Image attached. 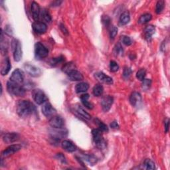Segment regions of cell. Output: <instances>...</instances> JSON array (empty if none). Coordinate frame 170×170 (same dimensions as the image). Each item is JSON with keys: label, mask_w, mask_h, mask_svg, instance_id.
<instances>
[{"label": "cell", "mask_w": 170, "mask_h": 170, "mask_svg": "<svg viewBox=\"0 0 170 170\" xmlns=\"http://www.w3.org/2000/svg\"><path fill=\"white\" fill-rule=\"evenodd\" d=\"M151 84V81L150 79H144L142 81V88L144 90H147L150 88Z\"/></svg>", "instance_id": "obj_35"}, {"label": "cell", "mask_w": 170, "mask_h": 170, "mask_svg": "<svg viewBox=\"0 0 170 170\" xmlns=\"http://www.w3.org/2000/svg\"><path fill=\"white\" fill-rule=\"evenodd\" d=\"M32 96L37 104H42L45 103L47 100V97L45 93L40 89H35L33 90Z\"/></svg>", "instance_id": "obj_5"}, {"label": "cell", "mask_w": 170, "mask_h": 170, "mask_svg": "<svg viewBox=\"0 0 170 170\" xmlns=\"http://www.w3.org/2000/svg\"><path fill=\"white\" fill-rule=\"evenodd\" d=\"M110 126H111V128H113L114 129H117V128H119V126L118 124V123H117V122H116V121L112 122L110 124Z\"/></svg>", "instance_id": "obj_44"}, {"label": "cell", "mask_w": 170, "mask_h": 170, "mask_svg": "<svg viewBox=\"0 0 170 170\" xmlns=\"http://www.w3.org/2000/svg\"><path fill=\"white\" fill-rule=\"evenodd\" d=\"M31 12H32L33 18V19L36 21H38L39 16H40V13H41V9H40V7H39V4L37 2H32Z\"/></svg>", "instance_id": "obj_18"}, {"label": "cell", "mask_w": 170, "mask_h": 170, "mask_svg": "<svg viewBox=\"0 0 170 170\" xmlns=\"http://www.w3.org/2000/svg\"><path fill=\"white\" fill-rule=\"evenodd\" d=\"M95 121L96 124L98 125V126H99V129L102 130V132H108V126L105 124H104L102 121H100L99 119L96 118V119H95Z\"/></svg>", "instance_id": "obj_32"}, {"label": "cell", "mask_w": 170, "mask_h": 170, "mask_svg": "<svg viewBox=\"0 0 170 170\" xmlns=\"http://www.w3.org/2000/svg\"><path fill=\"white\" fill-rule=\"evenodd\" d=\"M142 96L138 92H134L130 97V102L133 106H138L142 102Z\"/></svg>", "instance_id": "obj_16"}, {"label": "cell", "mask_w": 170, "mask_h": 170, "mask_svg": "<svg viewBox=\"0 0 170 170\" xmlns=\"http://www.w3.org/2000/svg\"><path fill=\"white\" fill-rule=\"evenodd\" d=\"M102 23L104 24V25H106V26H108L110 23V19L108 16H104L102 17Z\"/></svg>", "instance_id": "obj_41"}, {"label": "cell", "mask_w": 170, "mask_h": 170, "mask_svg": "<svg viewBox=\"0 0 170 170\" xmlns=\"http://www.w3.org/2000/svg\"><path fill=\"white\" fill-rule=\"evenodd\" d=\"M122 42H123V43H124V45H127V46L130 45L132 43L131 38L128 37V36H124V37H123V38H122Z\"/></svg>", "instance_id": "obj_40"}, {"label": "cell", "mask_w": 170, "mask_h": 170, "mask_svg": "<svg viewBox=\"0 0 170 170\" xmlns=\"http://www.w3.org/2000/svg\"><path fill=\"white\" fill-rule=\"evenodd\" d=\"M67 75L70 80L72 81H82L83 78H84L83 75L77 69L70 72L69 73L67 74Z\"/></svg>", "instance_id": "obj_20"}, {"label": "cell", "mask_w": 170, "mask_h": 170, "mask_svg": "<svg viewBox=\"0 0 170 170\" xmlns=\"http://www.w3.org/2000/svg\"><path fill=\"white\" fill-rule=\"evenodd\" d=\"M19 139V135L17 133H6L3 136V142L6 144H12Z\"/></svg>", "instance_id": "obj_14"}, {"label": "cell", "mask_w": 170, "mask_h": 170, "mask_svg": "<svg viewBox=\"0 0 170 170\" xmlns=\"http://www.w3.org/2000/svg\"><path fill=\"white\" fill-rule=\"evenodd\" d=\"M49 50L41 43L38 42L35 45V55L38 59H44L48 56Z\"/></svg>", "instance_id": "obj_4"}, {"label": "cell", "mask_w": 170, "mask_h": 170, "mask_svg": "<svg viewBox=\"0 0 170 170\" xmlns=\"http://www.w3.org/2000/svg\"><path fill=\"white\" fill-rule=\"evenodd\" d=\"M117 34H118V28L114 26L112 27L110 31V36L111 39H114Z\"/></svg>", "instance_id": "obj_39"}, {"label": "cell", "mask_w": 170, "mask_h": 170, "mask_svg": "<svg viewBox=\"0 0 170 170\" xmlns=\"http://www.w3.org/2000/svg\"><path fill=\"white\" fill-rule=\"evenodd\" d=\"M24 69L29 75L33 77H38L42 73L40 68L30 64H25L24 65Z\"/></svg>", "instance_id": "obj_8"}, {"label": "cell", "mask_w": 170, "mask_h": 170, "mask_svg": "<svg viewBox=\"0 0 170 170\" xmlns=\"http://www.w3.org/2000/svg\"><path fill=\"white\" fill-rule=\"evenodd\" d=\"M13 58L14 60L17 62L19 61L22 57V49H21V45L18 40H14L13 42Z\"/></svg>", "instance_id": "obj_7"}, {"label": "cell", "mask_w": 170, "mask_h": 170, "mask_svg": "<svg viewBox=\"0 0 170 170\" xmlns=\"http://www.w3.org/2000/svg\"><path fill=\"white\" fill-rule=\"evenodd\" d=\"M40 15L43 19L46 21V22H47V23L50 22V21H51V16H50V14L49 13V12L47 10L45 9H43L41 12Z\"/></svg>", "instance_id": "obj_30"}, {"label": "cell", "mask_w": 170, "mask_h": 170, "mask_svg": "<svg viewBox=\"0 0 170 170\" xmlns=\"http://www.w3.org/2000/svg\"><path fill=\"white\" fill-rule=\"evenodd\" d=\"M61 146L63 149L68 152H74L77 150V147L75 144L69 140H64L61 144Z\"/></svg>", "instance_id": "obj_19"}, {"label": "cell", "mask_w": 170, "mask_h": 170, "mask_svg": "<svg viewBox=\"0 0 170 170\" xmlns=\"http://www.w3.org/2000/svg\"><path fill=\"white\" fill-rule=\"evenodd\" d=\"M75 110L79 115L81 116L83 118L88 119V120L91 118V116H90L88 113H86V112L83 109L81 106H77V107H76Z\"/></svg>", "instance_id": "obj_25"}, {"label": "cell", "mask_w": 170, "mask_h": 170, "mask_svg": "<svg viewBox=\"0 0 170 170\" xmlns=\"http://www.w3.org/2000/svg\"><path fill=\"white\" fill-rule=\"evenodd\" d=\"M151 17H152V16H151V15L150 13L144 14V15H142L140 17V19L138 20V23L140 24L147 23L151 19Z\"/></svg>", "instance_id": "obj_28"}, {"label": "cell", "mask_w": 170, "mask_h": 170, "mask_svg": "<svg viewBox=\"0 0 170 170\" xmlns=\"http://www.w3.org/2000/svg\"><path fill=\"white\" fill-rule=\"evenodd\" d=\"M7 89L9 94L17 96H23L25 94V88L19 84L8 81L7 83Z\"/></svg>", "instance_id": "obj_2"}, {"label": "cell", "mask_w": 170, "mask_h": 170, "mask_svg": "<svg viewBox=\"0 0 170 170\" xmlns=\"http://www.w3.org/2000/svg\"><path fill=\"white\" fill-rule=\"evenodd\" d=\"M95 77L98 81H99L101 82L105 83V84L112 85L113 83V79L110 77L109 76H107L106 75L102 73V72H99V73H95Z\"/></svg>", "instance_id": "obj_15"}, {"label": "cell", "mask_w": 170, "mask_h": 170, "mask_svg": "<svg viewBox=\"0 0 170 170\" xmlns=\"http://www.w3.org/2000/svg\"><path fill=\"white\" fill-rule=\"evenodd\" d=\"M165 7V2L163 0H160L156 3V7H155V12L158 14H160L164 10Z\"/></svg>", "instance_id": "obj_31"}, {"label": "cell", "mask_w": 170, "mask_h": 170, "mask_svg": "<svg viewBox=\"0 0 170 170\" xmlns=\"http://www.w3.org/2000/svg\"><path fill=\"white\" fill-rule=\"evenodd\" d=\"M35 110V106L29 100H21L17 104V113L21 117H27Z\"/></svg>", "instance_id": "obj_1"}, {"label": "cell", "mask_w": 170, "mask_h": 170, "mask_svg": "<svg viewBox=\"0 0 170 170\" xmlns=\"http://www.w3.org/2000/svg\"><path fill=\"white\" fill-rule=\"evenodd\" d=\"M88 88H89V85L88 83L81 82L76 85L75 90L77 93H81V92H86Z\"/></svg>", "instance_id": "obj_22"}, {"label": "cell", "mask_w": 170, "mask_h": 170, "mask_svg": "<svg viewBox=\"0 0 170 170\" xmlns=\"http://www.w3.org/2000/svg\"><path fill=\"white\" fill-rule=\"evenodd\" d=\"M146 75V71L144 68H142V69L139 70L136 73V78L138 80L142 81L144 79H145V77Z\"/></svg>", "instance_id": "obj_34"}, {"label": "cell", "mask_w": 170, "mask_h": 170, "mask_svg": "<svg viewBox=\"0 0 170 170\" xmlns=\"http://www.w3.org/2000/svg\"><path fill=\"white\" fill-rule=\"evenodd\" d=\"M104 92V88L101 85H96L92 89L93 95L95 96H100L102 95Z\"/></svg>", "instance_id": "obj_27"}, {"label": "cell", "mask_w": 170, "mask_h": 170, "mask_svg": "<svg viewBox=\"0 0 170 170\" xmlns=\"http://www.w3.org/2000/svg\"><path fill=\"white\" fill-rule=\"evenodd\" d=\"M57 157L62 163H66V160H65V158L62 154H58L57 155Z\"/></svg>", "instance_id": "obj_43"}, {"label": "cell", "mask_w": 170, "mask_h": 170, "mask_svg": "<svg viewBox=\"0 0 170 170\" xmlns=\"http://www.w3.org/2000/svg\"><path fill=\"white\" fill-rule=\"evenodd\" d=\"M92 135L94 142H95L97 147L100 148V149H102V148L106 147V144L105 140L104 139L102 130L99 128L94 129L92 131Z\"/></svg>", "instance_id": "obj_3"}, {"label": "cell", "mask_w": 170, "mask_h": 170, "mask_svg": "<svg viewBox=\"0 0 170 170\" xmlns=\"http://www.w3.org/2000/svg\"><path fill=\"white\" fill-rule=\"evenodd\" d=\"M32 27L33 31L38 34H43L47 30V25L41 21H35L32 25Z\"/></svg>", "instance_id": "obj_13"}, {"label": "cell", "mask_w": 170, "mask_h": 170, "mask_svg": "<svg viewBox=\"0 0 170 170\" xmlns=\"http://www.w3.org/2000/svg\"><path fill=\"white\" fill-rule=\"evenodd\" d=\"M144 167L147 170H154L155 169V164L150 159H146L144 161Z\"/></svg>", "instance_id": "obj_29"}, {"label": "cell", "mask_w": 170, "mask_h": 170, "mask_svg": "<svg viewBox=\"0 0 170 170\" xmlns=\"http://www.w3.org/2000/svg\"><path fill=\"white\" fill-rule=\"evenodd\" d=\"M60 26H61L60 27H61V30H62V31H63V33H64V34H68V30L67 29L66 27H65L64 25H63V24H61Z\"/></svg>", "instance_id": "obj_45"}, {"label": "cell", "mask_w": 170, "mask_h": 170, "mask_svg": "<svg viewBox=\"0 0 170 170\" xmlns=\"http://www.w3.org/2000/svg\"><path fill=\"white\" fill-rule=\"evenodd\" d=\"M114 99L113 96H105L102 98V100H101V106L104 112H108L110 109V108L113 104Z\"/></svg>", "instance_id": "obj_12"}, {"label": "cell", "mask_w": 170, "mask_h": 170, "mask_svg": "<svg viewBox=\"0 0 170 170\" xmlns=\"http://www.w3.org/2000/svg\"><path fill=\"white\" fill-rule=\"evenodd\" d=\"M169 124V120H168V121L165 122V132H168Z\"/></svg>", "instance_id": "obj_46"}, {"label": "cell", "mask_w": 170, "mask_h": 170, "mask_svg": "<svg viewBox=\"0 0 170 170\" xmlns=\"http://www.w3.org/2000/svg\"><path fill=\"white\" fill-rule=\"evenodd\" d=\"M110 68L112 72H116L119 69V66L116 62H115L114 61H110Z\"/></svg>", "instance_id": "obj_37"}, {"label": "cell", "mask_w": 170, "mask_h": 170, "mask_svg": "<svg viewBox=\"0 0 170 170\" xmlns=\"http://www.w3.org/2000/svg\"><path fill=\"white\" fill-rule=\"evenodd\" d=\"M88 99H89V95L88 94H85V95H82L81 96V99L82 102L86 108H88V109H92L93 108V104L88 102Z\"/></svg>", "instance_id": "obj_23"}, {"label": "cell", "mask_w": 170, "mask_h": 170, "mask_svg": "<svg viewBox=\"0 0 170 170\" xmlns=\"http://www.w3.org/2000/svg\"><path fill=\"white\" fill-rule=\"evenodd\" d=\"M132 71L131 70V68L129 67H125L124 69V72H123V76H124V78H129L130 77V75H132Z\"/></svg>", "instance_id": "obj_38"}, {"label": "cell", "mask_w": 170, "mask_h": 170, "mask_svg": "<svg viewBox=\"0 0 170 170\" xmlns=\"http://www.w3.org/2000/svg\"><path fill=\"white\" fill-rule=\"evenodd\" d=\"M12 65H11L10 60L8 57H6L2 61L1 64V74L2 76L8 75L9 72Z\"/></svg>", "instance_id": "obj_17"}, {"label": "cell", "mask_w": 170, "mask_h": 170, "mask_svg": "<svg viewBox=\"0 0 170 170\" xmlns=\"http://www.w3.org/2000/svg\"><path fill=\"white\" fill-rule=\"evenodd\" d=\"M64 61V58L63 56L58 57L57 58H53L51 61H50V64H52L53 65H56L60 63L63 62Z\"/></svg>", "instance_id": "obj_36"}, {"label": "cell", "mask_w": 170, "mask_h": 170, "mask_svg": "<svg viewBox=\"0 0 170 170\" xmlns=\"http://www.w3.org/2000/svg\"><path fill=\"white\" fill-rule=\"evenodd\" d=\"M21 149V145H19V144H13V145H11L8 147H7L5 150H3L2 153V155L3 158L9 157L11 155H13L17 152V151H19Z\"/></svg>", "instance_id": "obj_11"}, {"label": "cell", "mask_w": 170, "mask_h": 170, "mask_svg": "<svg viewBox=\"0 0 170 170\" xmlns=\"http://www.w3.org/2000/svg\"><path fill=\"white\" fill-rule=\"evenodd\" d=\"M83 158H84L85 160L88 161V163H90V164H95V163H96V161H97L96 158L95 156H94V155H92L86 154V155H85L84 156H83Z\"/></svg>", "instance_id": "obj_33"}, {"label": "cell", "mask_w": 170, "mask_h": 170, "mask_svg": "<svg viewBox=\"0 0 170 170\" xmlns=\"http://www.w3.org/2000/svg\"><path fill=\"white\" fill-rule=\"evenodd\" d=\"M24 80V74L23 72L17 68V69L14 71L11 77L9 78V81L17 83V84L21 85L23 82Z\"/></svg>", "instance_id": "obj_9"}, {"label": "cell", "mask_w": 170, "mask_h": 170, "mask_svg": "<svg viewBox=\"0 0 170 170\" xmlns=\"http://www.w3.org/2000/svg\"><path fill=\"white\" fill-rule=\"evenodd\" d=\"M41 110L42 113L44 114L46 117H52L53 116H55L57 113L56 110L52 106L51 104L47 102L43 103Z\"/></svg>", "instance_id": "obj_10"}, {"label": "cell", "mask_w": 170, "mask_h": 170, "mask_svg": "<svg viewBox=\"0 0 170 170\" xmlns=\"http://www.w3.org/2000/svg\"><path fill=\"white\" fill-rule=\"evenodd\" d=\"M115 53L117 54V55H119V54H121L123 51V50H122V47L120 45V44H118L116 45L115 47Z\"/></svg>", "instance_id": "obj_42"}, {"label": "cell", "mask_w": 170, "mask_h": 170, "mask_svg": "<svg viewBox=\"0 0 170 170\" xmlns=\"http://www.w3.org/2000/svg\"><path fill=\"white\" fill-rule=\"evenodd\" d=\"M62 69L64 73H65L66 74H68L70 72L73 71L74 70H76V67H75V64L71 62V63L65 64L63 67Z\"/></svg>", "instance_id": "obj_26"}, {"label": "cell", "mask_w": 170, "mask_h": 170, "mask_svg": "<svg viewBox=\"0 0 170 170\" xmlns=\"http://www.w3.org/2000/svg\"><path fill=\"white\" fill-rule=\"evenodd\" d=\"M130 21V13L128 12H125L123 13H122V15L120 17V23L121 25H124L128 24Z\"/></svg>", "instance_id": "obj_24"}, {"label": "cell", "mask_w": 170, "mask_h": 170, "mask_svg": "<svg viewBox=\"0 0 170 170\" xmlns=\"http://www.w3.org/2000/svg\"><path fill=\"white\" fill-rule=\"evenodd\" d=\"M155 28L154 25H147V26L144 29V35H145V37L147 40H150L152 35L155 33Z\"/></svg>", "instance_id": "obj_21"}, {"label": "cell", "mask_w": 170, "mask_h": 170, "mask_svg": "<svg viewBox=\"0 0 170 170\" xmlns=\"http://www.w3.org/2000/svg\"><path fill=\"white\" fill-rule=\"evenodd\" d=\"M49 124L56 129H61L64 126V120L60 116H53L49 120Z\"/></svg>", "instance_id": "obj_6"}]
</instances>
